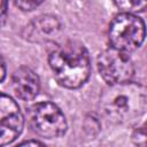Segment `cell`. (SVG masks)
Segmentation results:
<instances>
[{"label":"cell","instance_id":"6da1fadb","mask_svg":"<svg viewBox=\"0 0 147 147\" xmlns=\"http://www.w3.org/2000/svg\"><path fill=\"white\" fill-rule=\"evenodd\" d=\"M147 93L145 86L125 82L110 84L100 98L103 116L113 123H131L146 110Z\"/></svg>","mask_w":147,"mask_h":147},{"label":"cell","instance_id":"7a4b0ae2","mask_svg":"<svg viewBox=\"0 0 147 147\" xmlns=\"http://www.w3.org/2000/svg\"><path fill=\"white\" fill-rule=\"evenodd\" d=\"M48 61L55 79L67 88H78L88 79L91 72L88 53L78 41L59 45L49 54Z\"/></svg>","mask_w":147,"mask_h":147},{"label":"cell","instance_id":"3957f363","mask_svg":"<svg viewBox=\"0 0 147 147\" xmlns=\"http://www.w3.org/2000/svg\"><path fill=\"white\" fill-rule=\"evenodd\" d=\"M145 39V23L136 14L122 13L109 25V41L114 48L131 52L140 47Z\"/></svg>","mask_w":147,"mask_h":147},{"label":"cell","instance_id":"277c9868","mask_svg":"<svg viewBox=\"0 0 147 147\" xmlns=\"http://www.w3.org/2000/svg\"><path fill=\"white\" fill-rule=\"evenodd\" d=\"M28 118L31 129L47 139L62 137L67 131V121L63 113L52 102H39L31 106Z\"/></svg>","mask_w":147,"mask_h":147},{"label":"cell","instance_id":"5b68a950","mask_svg":"<svg viewBox=\"0 0 147 147\" xmlns=\"http://www.w3.org/2000/svg\"><path fill=\"white\" fill-rule=\"evenodd\" d=\"M100 76L110 85L131 80L134 74V65L126 52L114 47L103 51L98 57Z\"/></svg>","mask_w":147,"mask_h":147},{"label":"cell","instance_id":"8992f818","mask_svg":"<svg viewBox=\"0 0 147 147\" xmlns=\"http://www.w3.org/2000/svg\"><path fill=\"white\" fill-rule=\"evenodd\" d=\"M24 118L17 103L0 93V146L13 142L22 132Z\"/></svg>","mask_w":147,"mask_h":147},{"label":"cell","instance_id":"52a82bcc","mask_svg":"<svg viewBox=\"0 0 147 147\" xmlns=\"http://www.w3.org/2000/svg\"><path fill=\"white\" fill-rule=\"evenodd\" d=\"M40 83L37 74L30 68H18L11 77V88L17 98L24 101L32 100L39 92Z\"/></svg>","mask_w":147,"mask_h":147},{"label":"cell","instance_id":"ba28073f","mask_svg":"<svg viewBox=\"0 0 147 147\" xmlns=\"http://www.w3.org/2000/svg\"><path fill=\"white\" fill-rule=\"evenodd\" d=\"M61 24L54 16L42 15L32 21L26 28L24 37L31 41H47L53 39L60 31Z\"/></svg>","mask_w":147,"mask_h":147},{"label":"cell","instance_id":"9c48e42d","mask_svg":"<svg viewBox=\"0 0 147 147\" xmlns=\"http://www.w3.org/2000/svg\"><path fill=\"white\" fill-rule=\"evenodd\" d=\"M114 2L123 13L130 14L144 11L147 5V0H114Z\"/></svg>","mask_w":147,"mask_h":147},{"label":"cell","instance_id":"30bf717a","mask_svg":"<svg viewBox=\"0 0 147 147\" xmlns=\"http://www.w3.org/2000/svg\"><path fill=\"white\" fill-rule=\"evenodd\" d=\"M13 1L20 9L29 11L37 8L44 0H13Z\"/></svg>","mask_w":147,"mask_h":147},{"label":"cell","instance_id":"8fae6325","mask_svg":"<svg viewBox=\"0 0 147 147\" xmlns=\"http://www.w3.org/2000/svg\"><path fill=\"white\" fill-rule=\"evenodd\" d=\"M7 11V0H0V24L5 21Z\"/></svg>","mask_w":147,"mask_h":147},{"label":"cell","instance_id":"7c38bea8","mask_svg":"<svg viewBox=\"0 0 147 147\" xmlns=\"http://www.w3.org/2000/svg\"><path fill=\"white\" fill-rule=\"evenodd\" d=\"M5 77H6V65H5V61L2 56L0 55V82H2Z\"/></svg>","mask_w":147,"mask_h":147},{"label":"cell","instance_id":"4fadbf2b","mask_svg":"<svg viewBox=\"0 0 147 147\" xmlns=\"http://www.w3.org/2000/svg\"><path fill=\"white\" fill-rule=\"evenodd\" d=\"M22 145H42L41 142H39V141H24V142H22Z\"/></svg>","mask_w":147,"mask_h":147}]
</instances>
